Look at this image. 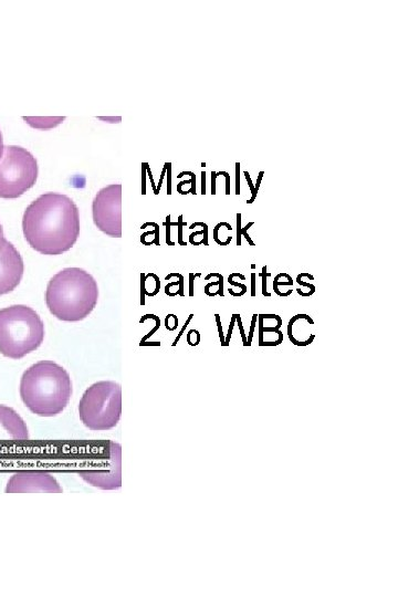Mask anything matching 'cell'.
I'll return each mask as SVG.
<instances>
[{"mask_svg":"<svg viewBox=\"0 0 398 597\" xmlns=\"http://www.w3.org/2000/svg\"><path fill=\"white\" fill-rule=\"evenodd\" d=\"M22 230L27 242L36 252L62 254L80 235L78 208L66 195L42 193L25 208Z\"/></svg>","mask_w":398,"mask_h":597,"instance_id":"6da1fadb","label":"cell"},{"mask_svg":"<svg viewBox=\"0 0 398 597\" xmlns=\"http://www.w3.org/2000/svg\"><path fill=\"white\" fill-rule=\"evenodd\" d=\"M72 381L67 370L53 360L31 365L20 380V397L40 417H54L69 405Z\"/></svg>","mask_w":398,"mask_h":597,"instance_id":"7a4b0ae2","label":"cell"},{"mask_svg":"<svg viewBox=\"0 0 398 597\" xmlns=\"http://www.w3.org/2000/svg\"><path fill=\"white\" fill-rule=\"evenodd\" d=\"M95 279L81 268H65L54 274L45 290V304L60 321L84 320L97 304Z\"/></svg>","mask_w":398,"mask_h":597,"instance_id":"3957f363","label":"cell"},{"mask_svg":"<svg viewBox=\"0 0 398 597\" xmlns=\"http://www.w3.org/2000/svg\"><path fill=\"white\" fill-rule=\"evenodd\" d=\"M44 339V323L30 306L15 304L0 310V354L20 359Z\"/></svg>","mask_w":398,"mask_h":597,"instance_id":"277c9868","label":"cell"},{"mask_svg":"<svg viewBox=\"0 0 398 597\" xmlns=\"http://www.w3.org/2000/svg\"><path fill=\"white\" fill-rule=\"evenodd\" d=\"M78 417L93 431L113 429L122 416V387L113 380L92 384L78 402Z\"/></svg>","mask_w":398,"mask_h":597,"instance_id":"5b68a950","label":"cell"},{"mask_svg":"<svg viewBox=\"0 0 398 597\" xmlns=\"http://www.w3.org/2000/svg\"><path fill=\"white\" fill-rule=\"evenodd\" d=\"M87 484L101 490L122 486V447L106 440L92 447L75 470Z\"/></svg>","mask_w":398,"mask_h":597,"instance_id":"8992f818","label":"cell"},{"mask_svg":"<svg viewBox=\"0 0 398 597\" xmlns=\"http://www.w3.org/2000/svg\"><path fill=\"white\" fill-rule=\"evenodd\" d=\"M38 178L35 157L17 145L4 146L0 159V198L15 199L32 188Z\"/></svg>","mask_w":398,"mask_h":597,"instance_id":"52a82bcc","label":"cell"},{"mask_svg":"<svg viewBox=\"0 0 398 597\" xmlns=\"http://www.w3.org/2000/svg\"><path fill=\"white\" fill-rule=\"evenodd\" d=\"M94 224L113 238L122 237V185L113 184L102 188L92 203Z\"/></svg>","mask_w":398,"mask_h":597,"instance_id":"ba28073f","label":"cell"},{"mask_svg":"<svg viewBox=\"0 0 398 597\" xmlns=\"http://www.w3.org/2000/svg\"><path fill=\"white\" fill-rule=\"evenodd\" d=\"M6 493H62L55 476L46 470H19L7 482Z\"/></svg>","mask_w":398,"mask_h":597,"instance_id":"9c48e42d","label":"cell"},{"mask_svg":"<svg viewBox=\"0 0 398 597\" xmlns=\"http://www.w3.org/2000/svg\"><path fill=\"white\" fill-rule=\"evenodd\" d=\"M29 440L24 420L11 407L0 405V454Z\"/></svg>","mask_w":398,"mask_h":597,"instance_id":"30bf717a","label":"cell"},{"mask_svg":"<svg viewBox=\"0 0 398 597\" xmlns=\"http://www.w3.org/2000/svg\"><path fill=\"white\" fill-rule=\"evenodd\" d=\"M23 272L22 256L8 241L0 251V295L13 291L20 284Z\"/></svg>","mask_w":398,"mask_h":597,"instance_id":"8fae6325","label":"cell"},{"mask_svg":"<svg viewBox=\"0 0 398 597\" xmlns=\"http://www.w3.org/2000/svg\"><path fill=\"white\" fill-rule=\"evenodd\" d=\"M260 276L262 279V295L270 297L271 293L266 291V277L271 276V273L266 272V265L262 266V272L260 273Z\"/></svg>","mask_w":398,"mask_h":597,"instance_id":"7c38bea8","label":"cell"},{"mask_svg":"<svg viewBox=\"0 0 398 597\" xmlns=\"http://www.w3.org/2000/svg\"><path fill=\"white\" fill-rule=\"evenodd\" d=\"M244 174V177L248 181V185L250 187V190H251V193H252V197L250 199L247 200V203H252L254 200H255V197H256V192L254 190V186L252 184V180H251V177H250V174L248 171H243Z\"/></svg>","mask_w":398,"mask_h":597,"instance_id":"4fadbf2b","label":"cell"},{"mask_svg":"<svg viewBox=\"0 0 398 597\" xmlns=\"http://www.w3.org/2000/svg\"><path fill=\"white\" fill-rule=\"evenodd\" d=\"M256 320H258V314H253L251 325H250V329H249V335H248V338H247L248 346L251 345V341H252L253 333H254L255 325H256Z\"/></svg>","mask_w":398,"mask_h":597,"instance_id":"5bb4252c","label":"cell"},{"mask_svg":"<svg viewBox=\"0 0 398 597\" xmlns=\"http://www.w3.org/2000/svg\"><path fill=\"white\" fill-rule=\"evenodd\" d=\"M235 323L239 326L240 335H241V338L243 341V346H248L247 336L244 334V328L242 326V321H241L240 314H235Z\"/></svg>","mask_w":398,"mask_h":597,"instance_id":"9a60e30c","label":"cell"},{"mask_svg":"<svg viewBox=\"0 0 398 597\" xmlns=\"http://www.w3.org/2000/svg\"><path fill=\"white\" fill-rule=\"evenodd\" d=\"M212 276H217L219 279V289L217 292L220 296H223V276L220 273H210L207 275L206 280H209Z\"/></svg>","mask_w":398,"mask_h":597,"instance_id":"2e32d148","label":"cell"},{"mask_svg":"<svg viewBox=\"0 0 398 597\" xmlns=\"http://www.w3.org/2000/svg\"><path fill=\"white\" fill-rule=\"evenodd\" d=\"M234 324H235V314H232L231 320H230V326H229V329H228V334H227V337L224 338V346H228L229 343H230V338H231V335H232Z\"/></svg>","mask_w":398,"mask_h":597,"instance_id":"e0dca14e","label":"cell"},{"mask_svg":"<svg viewBox=\"0 0 398 597\" xmlns=\"http://www.w3.org/2000/svg\"><path fill=\"white\" fill-rule=\"evenodd\" d=\"M254 224L253 221L249 222L247 226H244L243 228H241V235L245 238V240L248 241V243L250 245H254V242L251 240L250 235L248 234V229L250 227H252Z\"/></svg>","mask_w":398,"mask_h":597,"instance_id":"ac0fdd59","label":"cell"},{"mask_svg":"<svg viewBox=\"0 0 398 597\" xmlns=\"http://www.w3.org/2000/svg\"><path fill=\"white\" fill-rule=\"evenodd\" d=\"M241 213H237V245H241Z\"/></svg>","mask_w":398,"mask_h":597,"instance_id":"d6986e66","label":"cell"},{"mask_svg":"<svg viewBox=\"0 0 398 597\" xmlns=\"http://www.w3.org/2000/svg\"><path fill=\"white\" fill-rule=\"evenodd\" d=\"M235 195H240V163H235Z\"/></svg>","mask_w":398,"mask_h":597,"instance_id":"ffe728a7","label":"cell"},{"mask_svg":"<svg viewBox=\"0 0 398 597\" xmlns=\"http://www.w3.org/2000/svg\"><path fill=\"white\" fill-rule=\"evenodd\" d=\"M224 176L226 177V195H230V175L227 172V171H219V172H216V177L218 176Z\"/></svg>","mask_w":398,"mask_h":597,"instance_id":"44dd1931","label":"cell"},{"mask_svg":"<svg viewBox=\"0 0 398 597\" xmlns=\"http://www.w3.org/2000/svg\"><path fill=\"white\" fill-rule=\"evenodd\" d=\"M296 282L301 285V286H304V287H307L310 289L311 291L315 292V285L311 284V283H306L302 280V273H300L297 276H296Z\"/></svg>","mask_w":398,"mask_h":597,"instance_id":"7402d4cb","label":"cell"},{"mask_svg":"<svg viewBox=\"0 0 398 597\" xmlns=\"http://www.w3.org/2000/svg\"><path fill=\"white\" fill-rule=\"evenodd\" d=\"M214 316H216V320H217V325H218V331H219L221 345L224 346V335H223L222 327H221L220 315L216 314Z\"/></svg>","mask_w":398,"mask_h":597,"instance_id":"603a6c76","label":"cell"},{"mask_svg":"<svg viewBox=\"0 0 398 597\" xmlns=\"http://www.w3.org/2000/svg\"><path fill=\"white\" fill-rule=\"evenodd\" d=\"M255 277H256V274L254 272H252L251 273V296L252 297L256 295V292H255V290H256L255 282H256V280H255Z\"/></svg>","mask_w":398,"mask_h":597,"instance_id":"cb8c5ba5","label":"cell"},{"mask_svg":"<svg viewBox=\"0 0 398 597\" xmlns=\"http://www.w3.org/2000/svg\"><path fill=\"white\" fill-rule=\"evenodd\" d=\"M279 285H293V280L292 281H285V282H280L277 276L274 277L273 280V290L276 289Z\"/></svg>","mask_w":398,"mask_h":597,"instance_id":"d4e9b609","label":"cell"},{"mask_svg":"<svg viewBox=\"0 0 398 597\" xmlns=\"http://www.w3.org/2000/svg\"><path fill=\"white\" fill-rule=\"evenodd\" d=\"M228 282H229V284H231L233 286L247 290V285H244L242 283L234 282L233 279L230 275L228 277Z\"/></svg>","mask_w":398,"mask_h":597,"instance_id":"484cf974","label":"cell"},{"mask_svg":"<svg viewBox=\"0 0 398 597\" xmlns=\"http://www.w3.org/2000/svg\"><path fill=\"white\" fill-rule=\"evenodd\" d=\"M263 175H264V171H260L259 175H258L256 182L254 185L255 192H258V190H259V187H260Z\"/></svg>","mask_w":398,"mask_h":597,"instance_id":"4316f807","label":"cell"},{"mask_svg":"<svg viewBox=\"0 0 398 597\" xmlns=\"http://www.w3.org/2000/svg\"><path fill=\"white\" fill-rule=\"evenodd\" d=\"M3 149H4V145H3V139H2V134H1V130H0V159L3 155Z\"/></svg>","mask_w":398,"mask_h":597,"instance_id":"83f0119b","label":"cell"},{"mask_svg":"<svg viewBox=\"0 0 398 597\" xmlns=\"http://www.w3.org/2000/svg\"><path fill=\"white\" fill-rule=\"evenodd\" d=\"M202 193H206L205 192V172H202Z\"/></svg>","mask_w":398,"mask_h":597,"instance_id":"f1b7e54d","label":"cell"},{"mask_svg":"<svg viewBox=\"0 0 398 597\" xmlns=\"http://www.w3.org/2000/svg\"><path fill=\"white\" fill-rule=\"evenodd\" d=\"M192 277H193V275L190 274V281H191V282H190V287H191V290H190V295H192Z\"/></svg>","mask_w":398,"mask_h":597,"instance_id":"f546056e","label":"cell"},{"mask_svg":"<svg viewBox=\"0 0 398 597\" xmlns=\"http://www.w3.org/2000/svg\"><path fill=\"white\" fill-rule=\"evenodd\" d=\"M0 234H4L1 223H0Z\"/></svg>","mask_w":398,"mask_h":597,"instance_id":"4dcf8cb0","label":"cell"},{"mask_svg":"<svg viewBox=\"0 0 398 597\" xmlns=\"http://www.w3.org/2000/svg\"><path fill=\"white\" fill-rule=\"evenodd\" d=\"M251 269H255V264H254V263H253V264H251Z\"/></svg>","mask_w":398,"mask_h":597,"instance_id":"1f68e13d","label":"cell"}]
</instances>
